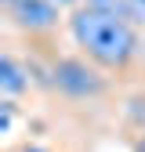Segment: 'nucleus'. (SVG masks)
<instances>
[{
    "instance_id": "nucleus-1",
    "label": "nucleus",
    "mask_w": 145,
    "mask_h": 152,
    "mask_svg": "<svg viewBox=\"0 0 145 152\" xmlns=\"http://www.w3.org/2000/svg\"><path fill=\"white\" fill-rule=\"evenodd\" d=\"M69 36L83 58H91L109 76H123L141 54V40H138L134 22H127L123 15H113V11L87 7V4L72 7Z\"/></svg>"
},
{
    "instance_id": "nucleus-2",
    "label": "nucleus",
    "mask_w": 145,
    "mask_h": 152,
    "mask_svg": "<svg viewBox=\"0 0 145 152\" xmlns=\"http://www.w3.org/2000/svg\"><path fill=\"white\" fill-rule=\"evenodd\" d=\"M47 83L65 94L72 102H98L102 94L109 91V72L98 69L91 58H54L51 72H47Z\"/></svg>"
},
{
    "instance_id": "nucleus-3",
    "label": "nucleus",
    "mask_w": 145,
    "mask_h": 152,
    "mask_svg": "<svg viewBox=\"0 0 145 152\" xmlns=\"http://www.w3.org/2000/svg\"><path fill=\"white\" fill-rule=\"evenodd\" d=\"M4 11H7V22L22 29L26 36H47L62 22V7L54 0H15Z\"/></svg>"
},
{
    "instance_id": "nucleus-4",
    "label": "nucleus",
    "mask_w": 145,
    "mask_h": 152,
    "mask_svg": "<svg viewBox=\"0 0 145 152\" xmlns=\"http://www.w3.org/2000/svg\"><path fill=\"white\" fill-rule=\"evenodd\" d=\"M26 91H29V65H22L11 51H4L0 54V94L15 102Z\"/></svg>"
},
{
    "instance_id": "nucleus-5",
    "label": "nucleus",
    "mask_w": 145,
    "mask_h": 152,
    "mask_svg": "<svg viewBox=\"0 0 145 152\" xmlns=\"http://www.w3.org/2000/svg\"><path fill=\"white\" fill-rule=\"evenodd\" d=\"M123 7H127V18L138 29H145V0H123Z\"/></svg>"
},
{
    "instance_id": "nucleus-6",
    "label": "nucleus",
    "mask_w": 145,
    "mask_h": 152,
    "mask_svg": "<svg viewBox=\"0 0 145 152\" xmlns=\"http://www.w3.org/2000/svg\"><path fill=\"white\" fill-rule=\"evenodd\" d=\"M11 120H15V102L4 98V105H0V134H11Z\"/></svg>"
},
{
    "instance_id": "nucleus-7",
    "label": "nucleus",
    "mask_w": 145,
    "mask_h": 152,
    "mask_svg": "<svg viewBox=\"0 0 145 152\" xmlns=\"http://www.w3.org/2000/svg\"><path fill=\"white\" fill-rule=\"evenodd\" d=\"M131 152H145V130H141V134L131 141Z\"/></svg>"
},
{
    "instance_id": "nucleus-8",
    "label": "nucleus",
    "mask_w": 145,
    "mask_h": 152,
    "mask_svg": "<svg viewBox=\"0 0 145 152\" xmlns=\"http://www.w3.org/2000/svg\"><path fill=\"white\" fill-rule=\"evenodd\" d=\"M54 4H58V7H80L83 0H54Z\"/></svg>"
},
{
    "instance_id": "nucleus-9",
    "label": "nucleus",
    "mask_w": 145,
    "mask_h": 152,
    "mask_svg": "<svg viewBox=\"0 0 145 152\" xmlns=\"http://www.w3.org/2000/svg\"><path fill=\"white\" fill-rule=\"evenodd\" d=\"M15 152H47V148H40V145H22V148H15Z\"/></svg>"
},
{
    "instance_id": "nucleus-10",
    "label": "nucleus",
    "mask_w": 145,
    "mask_h": 152,
    "mask_svg": "<svg viewBox=\"0 0 145 152\" xmlns=\"http://www.w3.org/2000/svg\"><path fill=\"white\" fill-rule=\"evenodd\" d=\"M0 4H4V7H7V4H15V0H0Z\"/></svg>"
}]
</instances>
